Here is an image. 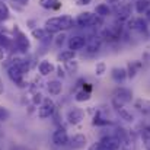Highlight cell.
I'll return each mask as SVG.
<instances>
[{
	"instance_id": "obj_11",
	"label": "cell",
	"mask_w": 150,
	"mask_h": 150,
	"mask_svg": "<svg viewBox=\"0 0 150 150\" xmlns=\"http://www.w3.org/2000/svg\"><path fill=\"white\" fill-rule=\"evenodd\" d=\"M134 108L142 112L143 115L146 117H150V99H146V98H139V99L134 100Z\"/></svg>"
},
{
	"instance_id": "obj_1",
	"label": "cell",
	"mask_w": 150,
	"mask_h": 150,
	"mask_svg": "<svg viewBox=\"0 0 150 150\" xmlns=\"http://www.w3.org/2000/svg\"><path fill=\"white\" fill-rule=\"evenodd\" d=\"M131 99H133V92L128 88L121 86V88L114 89V92H112V105H114L115 111L120 108H124V105L131 102Z\"/></svg>"
},
{
	"instance_id": "obj_38",
	"label": "cell",
	"mask_w": 150,
	"mask_h": 150,
	"mask_svg": "<svg viewBox=\"0 0 150 150\" xmlns=\"http://www.w3.org/2000/svg\"><path fill=\"white\" fill-rule=\"evenodd\" d=\"M83 91H86V92H91V93H92V85H91V83H85Z\"/></svg>"
},
{
	"instance_id": "obj_8",
	"label": "cell",
	"mask_w": 150,
	"mask_h": 150,
	"mask_svg": "<svg viewBox=\"0 0 150 150\" xmlns=\"http://www.w3.org/2000/svg\"><path fill=\"white\" fill-rule=\"evenodd\" d=\"M69 146H70V149H73V150H82L88 146V139H86L85 134H80V133L79 134H74V136L70 137Z\"/></svg>"
},
{
	"instance_id": "obj_9",
	"label": "cell",
	"mask_w": 150,
	"mask_h": 150,
	"mask_svg": "<svg viewBox=\"0 0 150 150\" xmlns=\"http://www.w3.org/2000/svg\"><path fill=\"white\" fill-rule=\"evenodd\" d=\"M7 74H9V77H10V80L12 82H15L18 86H23V71L19 69V67H16V66H10L9 69H7Z\"/></svg>"
},
{
	"instance_id": "obj_12",
	"label": "cell",
	"mask_w": 150,
	"mask_h": 150,
	"mask_svg": "<svg viewBox=\"0 0 150 150\" xmlns=\"http://www.w3.org/2000/svg\"><path fill=\"white\" fill-rule=\"evenodd\" d=\"M111 77L112 80H115L117 83H122L128 76H127V69L124 67H114L111 70Z\"/></svg>"
},
{
	"instance_id": "obj_32",
	"label": "cell",
	"mask_w": 150,
	"mask_h": 150,
	"mask_svg": "<svg viewBox=\"0 0 150 150\" xmlns=\"http://www.w3.org/2000/svg\"><path fill=\"white\" fill-rule=\"evenodd\" d=\"M0 45L3 47V48H10V45H12V42H10V40L6 37V35H3V34H0Z\"/></svg>"
},
{
	"instance_id": "obj_14",
	"label": "cell",
	"mask_w": 150,
	"mask_h": 150,
	"mask_svg": "<svg viewBox=\"0 0 150 150\" xmlns=\"http://www.w3.org/2000/svg\"><path fill=\"white\" fill-rule=\"evenodd\" d=\"M38 70H40V73L42 76H48V74H51L55 70V66L51 61H48V60H42L40 63V66H38Z\"/></svg>"
},
{
	"instance_id": "obj_28",
	"label": "cell",
	"mask_w": 150,
	"mask_h": 150,
	"mask_svg": "<svg viewBox=\"0 0 150 150\" xmlns=\"http://www.w3.org/2000/svg\"><path fill=\"white\" fill-rule=\"evenodd\" d=\"M91 92H86V91H79L77 93H76V96H74V99H76V102H85V100H89L91 99Z\"/></svg>"
},
{
	"instance_id": "obj_16",
	"label": "cell",
	"mask_w": 150,
	"mask_h": 150,
	"mask_svg": "<svg viewBox=\"0 0 150 150\" xmlns=\"http://www.w3.org/2000/svg\"><path fill=\"white\" fill-rule=\"evenodd\" d=\"M58 19H60V28H61V31L71 29V28L76 25V23H74V21H73V18H71V16H69V15L58 16Z\"/></svg>"
},
{
	"instance_id": "obj_5",
	"label": "cell",
	"mask_w": 150,
	"mask_h": 150,
	"mask_svg": "<svg viewBox=\"0 0 150 150\" xmlns=\"http://www.w3.org/2000/svg\"><path fill=\"white\" fill-rule=\"evenodd\" d=\"M99 142L105 150H118L122 144L117 136H103Z\"/></svg>"
},
{
	"instance_id": "obj_37",
	"label": "cell",
	"mask_w": 150,
	"mask_h": 150,
	"mask_svg": "<svg viewBox=\"0 0 150 150\" xmlns=\"http://www.w3.org/2000/svg\"><path fill=\"white\" fill-rule=\"evenodd\" d=\"M4 57H6V48L0 45V60H4Z\"/></svg>"
},
{
	"instance_id": "obj_42",
	"label": "cell",
	"mask_w": 150,
	"mask_h": 150,
	"mask_svg": "<svg viewBox=\"0 0 150 150\" xmlns=\"http://www.w3.org/2000/svg\"><path fill=\"white\" fill-rule=\"evenodd\" d=\"M10 150H23V149H22V147H19V146H12Z\"/></svg>"
},
{
	"instance_id": "obj_33",
	"label": "cell",
	"mask_w": 150,
	"mask_h": 150,
	"mask_svg": "<svg viewBox=\"0 0 150 150\" xmlns=\"http://www.w3.org/2000/svg\"><path fill=\"white\" fill-rule=\"evenodd\" d=\"M9 118V111L3 106H0V121H6Z\"/></svg>"
},
{
	"instance_id": "obj_43",
	"label": "cell",
	"mask_w": 150,
	"mask_h": 150,
	"mask_svg": "<svg viewBox=\"0 0 150 150\" xmlns=\"http://www.w3.org/2000/svg\"><path fill=\"white\" fill-rule=\"evenodd\" d=\"M3 91H4V88H3V83H1V79H0V95L3 93Z\"/></svg>"
},
{
	"instance_id": "obj_26",
	"label": "cell",
	"mask_w": 150,
	"mask_h": 150,
	"mask_svg": "<svg viewBox=\"0 0 150 150\" xmlns=\"http://www.w3.org/2000/svg\"><path fill=\"white\" fill-rule=\"evenodd\" d=\"M136 31L139 32H147V21L143 18H136Z\"/></svg>"
},
{
	"instance_id": "obj_6",
	"label": "cell",
	"mask_w": 150,
	"mask_h": 150,
	"mask_svg": "<svg viewBox=\"0 0 150 150\" xmlns=\"http://www.w3.org/2000/svg\"><path fill=\"white\" fill-rule=\"evenodd\" d=\"M93 19H95V15H93L92 12H83V13H80V15L76 18L74 23H76L79 28H92Z\"/></svg>"
},
{
	"instance_id": "obj_25",
	"label": "cell",
	"mask_w": 150,
	"mask_h": 150,
	"mask_svg": "<svg viewBox=\"0 0 150 150\" xmlns=\"http://www.w3.org/2000/svg\"><path fill=\"white\" fill-rule=\"evenodd\" d=\"M92 124H93V125H98V127H103V125L111 124V121H109V120H106V118H103V117L100 115V112H96V115L93 117Z\"/></svg>"
},
{
	"instance_id": "obj_18",
	"label": "cell",
	"mask_w": 150,
	"mask_h": 150,
	"mask_svg": "<svg viewBox=\"0 0 150 150\" xmlns=\"http://www.w3.org/2000/svg\"><path fill=\"white\" fill-rule=\"evenodd\" d=\"M32 37L40 40V41H47L48 38L51 40V34L45 29V28H37V29H32Z\"/></svg>"
},
{
	"instance_id": "obj_17",
	"label": "cell",
	"mask_w": 150,
	"mask_h": 150,
	"mask_svg": "<svg viewBox=\"0 0 150 150\" xmlns=\"http://www.w3.org/2000/svg\"><path fill=\"white\" fill-rule=\"evenodd\" d=\"M142 63L140 61H130L128 64H127V76L130 77V79H134L136 77V74L139 73V70L142 69Z\"/></svg>"
},
{
	"instance_id": "obj_3",
	"label": "cell",
	"mask_w": 150,
	"mask_h": 150,
	"mask_svg": "<svg viewBox=\"0 0 150 150\" xmlns=\"http://www.w3.org/2000/svg\"><path fill=\"white\" fill-rule=\"evenodd\" d=\"M54 111H55V103L51 99H44V102L38 106V117L41 120L50 118L51 115L54 114Z\"/></svg>"
},
{
	"instance_id": "obj_36",
	"label": "cell",
	"mask_w": 150,
	"mask_h": 150,
	"mask_svg": "<svg viewBox=\"0 0 150 150\" xmlns=\"http://www.w3.org/2000/svg\"><path fill=\"white\" fill-rule=\"evenodd\" d=\"M89 150H105L103 147H102V144H100V142H96V143H93L91 147H89Z\"/></svg>"
},
{
	"instance_id": "obj_19",
	"label": "cell",
	"mask_w": 150,
	"mask_h": 150,
	"mask_svg": "<svg viewBox=\"0 0 150 150\" xmlns=\"http://www.w3.org/2000/svg\"><path fill=\"white\" fill-rule=\"evenodd\" d=\"M134 9L139 15H143L146 13L150 9V0H136L134 3Z\"/></svg>"
},
{
	"instance_id": "obj_7",
	"label": "cell",
	"mask_w": 150,
	"mask_h": 150,
	"mask_svg": "<svg viewBox=\"0 0 150 150\" xmlns=\"http://www.w3.org/2000/svg\"><path fill=\"white\" fill-rule=\"evenodd\" d=\"M83 120H85V111L83 109H80V108H71V109H69V112H67V121L71 125H77Z\"/></svg>"
},
{
	"instance_id": "obj_31",
	"label": "cell",
	"mask_w": 150,
	"mask_h": 150,
	"mask_svg": "<svg viewBox=\"0 0 150 150\" xmlns=\"http://www.w3.org/2000/svg\"><path fill=\"white\" fill-rule=\"evenodd\" d=\"M105 73H106V64H105V61L96 63V66H95V74L96 76H103Z\"/></svg>"
},
{
	"instance_id": "obj_13",
	"label": "cell",
	"mask_w": 150,
	"mask_h": 150,
	"mask_svg": "<svg viewBox=\"0 0 150 150\" xmlns=\"http://www.w3.org/2000/svg\"><path fill=\"white\" fill-rule=\"evenodd\" d=\"M100 45H102V41H100L99 38H92V40H88V44H86V47H85V51L89 54V55H93V54H96L98 51L100 50Z\"/></svg>"
},
{
	"instance_id": "obj_40",
	"label": "cell",
	"mask_w": 150,
	"mask_h": 150,
	"mask_svg": "<svg viewBox=\"0 0 150 150\" xmlns=\"http://www.w3.org/2000/svg\"><path fill=\"white\" fill-rule=\"evenodd\" d=\"M58 76H61V77L66 76V74H64V70H61V67H58Z\"/></svg>"
},
{
	"instance_id": "obj_2",
	"label": "cell",
	"mask_w": 150,
	"mask_h": 150,
	"mask_svg": "<svg viewBox=\"0 0 150 150\" xmlns=\"http://www.w3.org/2000/svg\"><path fill=\"white\" fill-rule=\"evenodd\" d=\"M52 143H54L57 147H66V146H69L70 137H69L67 131H66L63 127L57 128V130L52 133Z\"/></svg>"
},
{
	"instance_id": "obj_10",
	"label": "cell",
	"mask_w": 150,
	"mask_h": 150,
	"mask_svg": "<svg viewBox=\"0 0 150 150\" xmlns=\"http://www.w3.org/2000/svg\"><path fill=\"white\" fill-rule=\"evenodd\" d=\"M15 44H16V47H18L19 50L23 51V52L31 48V42H29L28 37H26L23 32H21V31H18V34H16V37H15Z\"/></svg>"
},
{
	"instance_id": "obj_23",
	"label": "cell",
	"mask_w": 150,
	"mask_h": 150,
	"mask_svg": "<svg viewBox=\"0 0 150 150\" xmlns=\"http://www.w3.org/2000/svg\"><path fill=\"white\" fill-rule=\"evenodd\" d=\"M95 15H98L100 18H106L111 15V7L106 4V3H99L96 7H95Z\"/></svg>"
},
{
	"instance_id": "obj_27",
	"label": "cell",
	"mask_w": 150,
	"mask_h": 150,
	"mask_svg": "<svg viewBox=\"0 0 150 150\" xmlns=\"http://www.w3.org/2000/svg\"><path fill=\"white\" fill-rule=\"evenodd\" d=\"M142 142L146 150H150V128L142 130Z\"/></svg>"
},
{
	"instance_id": "obj_4",
	"label": "cell",
	"mask_w": 150,
	"mask_h": 150,
	"mask_svg": "<svg viewBox=\"0 0 150 150\" xmlns=\"http://www.w3.org/2000/svg\"><path fill=\"white\" fill-rule=\"evenodd\" d=\"M88 44V38L83 37V35H73L69 38L67 41V45H69V50L71 51H79V50H83Z\"/></svg>"
},
{
	"instance_id": "obj_15",
	"label": "cell",
	"mask_w": 150,
	"mask_h": 150,
	"mask_svg": "<svg viewBox=\"0 0 150 150\" xmlns=\"http://www.w3.org/2000/svg\"><path fill=\"white\" fill-rule=\"evenodd\" d=\"M47 89H48L50 95L57 96V95L61 93V91H63V85H61L60 80H50V82L47 83Z\"/></svg>"
},
{
	"instance_id": "obj_22",
	"label": "cell",
	"mask_w": 150,
	"mask_h": 150,
	"mask_svg": "<svg viewBox=\"0 0 150 150\" xmlns=\"http://www.w3.org/2000/svg\"><path fill=\"white\" fill-rule=\"evenodd\" d=\"M74 57H76V51L63 50L57 55V60L61 61V63H67V61H70V60H74Z\"/></svg>"
},
{
	"instance_id": "obj_39",
	"label": "cell",
	"mask_w": 150,
	"mask_h": 150,
	"mask_svg": "<svg viewBox=\"0 0 150 150\" xmlns=\"http://www.w3.org/2000/svg\"><path fill=\"white\" fill-rule=\"evenodd\" d=\"M92 0H77V4L79 6H85V4H89Z\"/></svg>"
},
{
	"instance_id": "obj_29",
	"label": "cell",
	"mask_w": 150,
	"mask_h": 150,
	"mask_svg": "<svg viewBox=\"0 0 150 150\" xmlns=\"http://www.w3.org/2000/svg\"><path fill=\"white\" fill-rule=\"evenodd\" d=\"M64 66H66V70H67L69 73H74V71H77V69H79V63H77L76 60H70V61L64 63Z\"/></svg>"
},
{
	"instance_id": "obj_41",
	"label": "cell",
	"mask_w": 150,
	"mask_h": 150,
	"mask_svg": "<svg viewBox=\"0 0 150 150\" xmlns=\"http://www.w3.org/2000/svg\"><path fill=\"white\" fill-rule=\"evenodd\" d=\"M146 21H147V22L150 23V9L147 10V12H146Z\"/></svg>"
},
{
	"instance_id": "obj_35",
	"label": "cell",
	"mask_w": 150,
	"mask_h": 150,
	"mask_svg": "<svg viewBox=\"0 0 150 150\" xmlns=\"http://www.w3.org/2000/svg\"><path fill=\"white\" fill-rule=\"evenodd\" d=\"M42 102H44V98H42V95H41V93H38V95H35V96H34V103H35V105H38V103L41 105Z\"/></svg>"
},
{
	"instance_id": "obj_30",
	"label": "cell",
	"mask_w": 150,
	"mask_h": 150,
	"mask_svg": "<svg viewBox=\"0 0 150 150\" xmlns=\"http://www.w3.org/2000/svg\"><path fill=\"white\" fill-rule=\"evenodd\" d=\"M9 16H10L9 7H7L3 1H0V19H1V21H6V19H9Z\"/></svg>"
},
{
	"instance_id": "obj_34",
	"label": "cell",
	"mask_w": 150,
	"mask_h": 150,
	"mask_svg": "<svg viewBox=\"0 0 150 150\" xmlns=\"http://www.w3.org/2000/svg\"><path fill=\"white\" fill-rule=\"evenodd\" d=\"M64 38H66V35H64V34L57 35V38H55V44H57L58 47H61V45H63V42H64Z\"/></svg>"
},
{
	"instance_id": "obj_21",
	"label": "cell",
	"mask_w": 150,
	"mask_h": 150,
	"mask_svg": "<svg viewBox=\"0 0 150 150\" xmlns=\"http://www.w3.org/2000/svg\"><path fill=\"white\" fill-rule=\"evenodd\" d=\"M117 15L120 19H128L130 15H131V6L124 3V4H120V7L117 9Z\"/></svg>"
},
{
	"instance_id": "obj_24",
	"label": "cell",
	"mask_w": 150,
	"mask_h": 150,
	"mask_svg": "<svg viewBox=\"0 0 150 150\" xmlns=\"http://www.w3.org/2000/svg\"><path fill=\"white\" fill-rule=\"evenodd\" d=\"M117 114L120 115L121 120H124V121H127V122H133V121H134V115H133L127 108H120V109H117Z\"/></svg>"
},
{
	"instance_id": "obj_20",
	"label": "cell",
	"mask_w": 150,
	"mask_h": 150,
	"mask_svg": "<svg viewBox=\"0 0 150 150\" xmlns=\"http://www.w3.org/2000/svg\"><path fill=\"white\" fill-rule=\"evenodd\" d=\"M40 6L48 10H57L61 7V1L60 0H40Z\"/></svg>"
}]
</instances>
